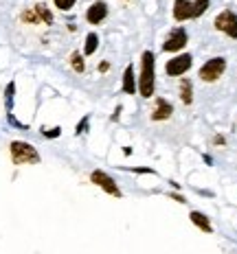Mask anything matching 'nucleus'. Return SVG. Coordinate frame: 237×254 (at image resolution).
Here are the masks:
<instances>
[{
	"instance_id": "423d86ee",
	"label": "nucleus",
	"mask_w": 237,
	"mask_h": 254,
	"mask_svg": "<svg viewBox=\"0 0 237 254\" xmlns=\"http://www.w3.org/2000/svg\"><path fill=\"white\" fill-rule=\"evenodd\" d=\"M90 182L97 184L99 189L105 190L108 195H112V197H121V195H123V193H121V189H119V184L114 182V180L110 178L105 171H99V169H97V171H92L90 173Z\"/></svg>"
},
{
	"instance_id": "2eb2a0df",
	"label": "nucleus",
	"mask_w": 237,
	"mask_h": 254,
	"mask_svg": "<svg viewBox=\"0 0 237 254\" xmlns=\"http://www.w3.org/2000/svg\"><path fill=\"white\" fill-rule=\"evenodd\" d=\"M33 11L38 13L40 22H44V24H53V13H51V9L46 7V4H35Z\"/></svg>"
},
{
	"instance_id": "f257e3e1",
	"label": "nucleus",
	"mask_w": 237,
	"mask_h": 254,
	"mask_svg": "<svg viewBox=\"0 0 237 254\" xmlns=\"http://www.w3.org/2000/svg\"><path fill=\"white\" fill-rule=\"evenodd\" d=\"M139 94L143 99H152L156 90V57L152 51L141 55V75H139Z\"/></svg>"
},
{
	"instance_id": "5701e85b",
	"label": "nucleus",
	"mask_w": 237,
	"mask_h": 254,
	"mask_svg": "<svg viewBox=\"0 0 237 254\" xmlns=\"http://www.w3.org/2000/svg\"><path fill=\"white\" fill-rule=\"evenodd\" d=\"M169 197H171V199H176V202H178V204H184V202H187V199H184V197H182V195H180V193H171V195H169Z\"/></svg>"
},
{
	"instance_id": "7ed1b4c3",
	"label": "nucleus",
	"mask_w": 237,
	"mask_h": 254,
	"mask_svg": "<svg viewBox=\"0 0 237 254\" xmlns=\"http://www.w3.org/2000/svg\"><path fill=\"white\" fill-rule=\"evenodd\" d=\"M224 70H226V60L224 57H211L209 62H204L202 66H200L198 77L202 79V81H207V83H213V81H218V79L224 75Z\"/></svg>"
},
{
	"instance_id": "4468645a",
	"label": "nucleus",
	"mask_w": 237,
	"mask_h": 254,
	"mask_svg": "<svg viewBox=\"0 0 237 254\" xmlns=\"http://www.w3.org/2000/svg\"><path fill=\"white\" fill-rule=\"evenodd\" d=\"M99 49V35L97 33H88L86 35V44H83V55H92V53H97Z\"/></svg>"
},
{
	"instance_id": "412c9836",
	"label": "nucleus",
	"mask_w": 237,
	"mask_h": 254,
	"mask_svg": "<svg viewBox=\"0 0 237 254\" xmlns=\"http://www.w3.org/2000/svg\"><path fill=\"white\" fill-rule=\"evenodd\" d=\"M88 123H90V116H83V119L77 123V127H75V134H79V136L86 134V131H88Z\"/></svg>"
},
{
	"instance_id": "20e7f679",
	"label": "nucleus",
	"mask_w": 237,
	"mask_h": 254,
	"mask_svg": "<svg viewBox=\"0 0 237 254\" xmlns=\"http://www.w3.org/2000/svg\"><path fill=\"white\" fill-rule=\"evenodd\" d=\"M213 26L220 31V33H224L226 38L237 40V15H235V11H231V9L220 11L213 20Z\"/></svg>"
},
{
	"instance_id": "a878e982",
	"label": "nucleus",
	"mask_w": 237,
	"mask_h": 254,
	"mask_svg": "<svg viewBox=\"0 0 237 254\" xmlns=\"http://www.w3.org/2000/svg\"><path fill=\"white\" fill-rule=\"evenodd\" d=\"M119 112H121V105H119L117 110H114V114H112V121H117V119H119Z\"/></svg>"
},
{
	"instance_id": "4be33fe9",
	"label": "nucleus",
	"mask_w": 237,
	"mask_h": 254,
	"mask_svg": "<svg viewBox=\"0 0 237 254\" xmlns=\"http://www.w3.org/2000/svg\"><path fill=\"white\" fill-rule=\"evenodd\" d=\"M42 134H44L46 138H57V136L62 134V127H51V129H44Z\"/></svg>"
},
{
	"instance_id": "9d476101",
	"label": "nucleus",
	"mask_w": 237,
	"mask_h": 254,
	"mask_svg": "<svg viewBox=\"0 0 237 254\" xmlns=\"http://www.w3.org/2000/svg\"><path fill=\"white\" fill-rule=\"evenodd\" d=\"M154 105L156 108H154V112H152V121H167L173 114V105L167 101V99L158 97L154 101Z\"/></svg>"
},
{
	"instance_id": "6ab92c4d",
	"label": "nucleus",
	"mask_w": 237,
	"mask_h": 254,
	"mask_svg": "<svg viewBox=\"0 0 237 254\" xmlns=\"http://www.w3.org/2000/svg\"><path fill=\"white\" fill-rule=\"evenodd\" d=\"M22 22H29V24H40V18H38V13H35L33 9H26V11L22 13Z\"/></svg>"
},
{
	"instance_id": "b1692460",
	"label": "nucleus",
	"mask_w": 237,
	"mask_h": 254,
	"mask_svg": "<svg viewBox=\"0 0 237 254\" xmlns=\"http://www.w3.org/2000/svg\"><path fill=\"white\" fill-rule=\"evenodd\" d=\"M110 70V62H101L99 64V72H108Z\"/></svg>"
},
{
	"instance_id": "a211bd4d",
	"label": "nucleus",
	"mask_w": 237,
	"mask_h": 254,
	"mask_svg": "<svg viewBox=\"0 0 237 254\" xmlns=\"http://www.w3.org/2000/svg\"><path fill=\"white\" fill-rule=\"evenodd\" d=\"M71 66H73V70H75V72H79V75L86 70V64H83L81 53H77V51L73 53V55H71Z\"/></svg>"
},
{
	"instance_id": "dca6fc26",
	"label": "nucleus",
	"mask_w": 237,
	"mask_h": 254,
	"mask_svg": "<svg viewBox=\"0 0 237 254\" xmlns=\"http://www.w3.org/2000/svg\"><path fill=\"white\" fill-rule=\"evenodd\" d=\"M13 94H15V83H7V88H4V105H7V114H11L13 110Z\"/></svg>"
},
{
	"instance_id": "393cba45",
	"label": "nucleus",
	"mask_w": 237,
	"mask_h": 254,
	"mask_svg": "<svg viewBox=\"0 0 237 254\" xmlns=\"http://www.w3.org/2000/svg\"><path fill=\"white\" fill-rule=\"evenodd\" d=\"M215 145H224V136H215Z\"/></svg>"
},
{
	"instance_id": "1a4fd4ad",
	"label": "nucleus",
	"mask_w": 237,
	"mask_h": 254,
	"mask_svg": "<svg viewBox=\"0 0 237 254\" xmlns=\"http://www.w3.org/2000/svg\"><path fill=\"white\" fill-rule=\"evenodd\" d=\"M173 20L176 22H187L193 20V2L191 0H173Z\"/></svg>"
},
{
	"instance_id": "f3484780",
	"label": "nucleus",
	"mask_w": 237,
	"mask_h": 254,
	"mask_svg": "<svg viewBox=\"0 0 237 254\" xmlns=\"http://www.w3.org/2000/svg\"><path fill=\"white\" fill-rule=\"evenodd\" d=\"M191 2H193V20H196V18H200V15L207 13L211 0H191Z\"/></svg>"
},
{
	"instance_id": "39448f33",
	"label": "nucleus",
	"mask_w": 237,
	"mask_h": 254,
	"mask_svg": "<svg viewBox=\"0 0 237 254\" xmlns=\"http://www.w3.org/2000/svg\"><path fill=\"white\" fill-rule=\"evenodd\" d=\"M191 66H193V57L189 53H180V55L171 57L165 64V72H167V77H182V75H187V70Z\"/></svg>"
},
{
	"instance_id": "f03ea898",
	"label": "nucleus",
	"mask_w": 237,
	"mask_h": 254,
	"mask_svg": "<svg viewBox=\"0 0 237 254\" xmlns=\"http://www.w3.org/2000/svg\"><path fill=\"white\" fill-rule=\"evenodd\" d=\"M9 153H11V162L15 167H24V165H40V153L31 142L24 140H13L9 145Z\"/></svg>"
},
{
	"instance_id": "0eeeda50",
	"label": "nucleus",
	"mask_w": 237,
	"mask_h": 254,
	"mask_svg": "<svg viewBox=\"0 0 237 254\" xmlns=\"http://www.w3.org/2000/svg\"><path fill=\"white\" fill-rule=\"evenodd\" d=\"M187 42H189L187 31H184L182 26H176V29L167 35L165 44H162V51H165V53H180L184 46H187Z\"/></svg>"
},
{
	"instance_id": "aec40b11",
	"label": "nucleus",
	"mask_w": 237,
	"mask_h": 254,
	"mask_svg": "<svg viewBox=\"0 0 237 254\" xmlns=\"http://www.w3.org/2000/svg\"><path fill=\"white\" fill-rule=\"evenodd\" d=\"M53 2H55V7L60 9V11H71L77 0H53Z\"/></svg>"
},
{
	"instance_id": "9b49d317",
	"label": "nucleus",
	"mask_w": 237,
	"mask_h": 254,
	"mask_svg": "<svg viewBox=\"0 0 237 254\" xmlns=\"http://www.w3.org/2000/svg\"><path fill=\"white\" fill-rule=\"evenodd\" d=\"M121 90H123L125 94L139 92V83H136V79H134V66H132V64H128L125 70H123V83H121Z\"/></svg>"
},
{
	"instance_id": "6e6552de",
	"label": "nucleus",
	"mask_w": 237,
	"mask_h": 254,
	"mask_svg": "<svg viewBox=\"0 0 237 254\" xmlns=\"http://www.w3.org/2000/svg\"><path fill=\"white\" fill-rule=\"evenodd\" d=\"M105 18H108V2L105 0H94L86 11L88 24H101Z\"/></svg>"
},
{
	"instance_id": "ddd939ff",
	"label": "nucleus",
	"mask_w": 237,
	"mask_h": 254,
	"mask_svg": "<svg viewBox=\"0 0 237 254\" xmlns=\"http://www.w3.org/2000/svg\"><path fill=\"white\" fill-rule=\"evenodd\" d=\"M180 101L184 105H191L193 103V83L189 79H182L180 81Z\"/></svg>"
},
{
	"instance_id": "f8f14e48",
	"label": "nucleus",
	"mask_w": 237,
	"mask_h": 254,
	"mask_svg": "<svg viewBox=\"0 0 237 254\" xmlns=\"http://www.w3.org/2000/svg\"><path fill=\"white\" fill-rule=\"evenodd\" d=\"M189 219H191V224L196 226V228H200L202 232H207V235H211V232H213V226H211L209 217L204 215V213H200V210H191Z\"/></svg>"
}]
</instances>
